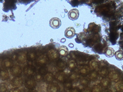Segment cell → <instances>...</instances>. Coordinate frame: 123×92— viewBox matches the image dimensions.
I'll use <instances>...</instances> for the list:
<instances>
[{
    "label": "cell",
    "instance_id": "cell-2",
    "mask_svg": "<svg viewBox=\"0 0 123 92\" xmlns=\"http://www.w3.org/2000/svg\"><path fill=\"white\" fill-rule=\"evenodd\" d=\"M50 25L53 28L57 29L61 25V21L58 18H52L50 21Z\"/></svg>",
    "mask_w": 123,
    "mask_h": 92
},
{
    "label": "cell",
    "instance_id": "cell-1",
    "mask_svg": "<svg viewBox=\"0 0 123 92\" xmlns=\"http://www.w3.org/2000/svg\"><path fill=\"white\" fill-rule=\"evenodd\" d=\"M60 90V86L57 83H52L47 88L48 92H59Z\"/></svg>",
    "mask_w": 123,
    "mask_h": 92
},
{
    "label": "cell",
    "instance_id": "cell-3",
    "mask_svg": "<svg viewBox=\"0 0 123 92\" xmlns=\"http://www.w3.org/2000/svg\"><path fill=\"white\" fill-rule=\"evenodd\" d=\"M69 17L72 20H75L78 18L79 16V11L76 9L71 10L68 14Z\"/></svg>",
    "mask_w": 123,
    "mask_h": 92
},
{
    "label": "cell",
    "instance_id": "cell-12",
    "mask_svg": "<svg viewBox=\"0 0 123 92\" xmlns=\"http://www.w3.org/2000/svg\"><path fill=\"white\" fill-rule=\"evenodd\" d=\"M88 81L86 79H83L80 81V84L81 86H83L86 87V86L88 84Z\"/></svg>",
    "mask_w": 123,
    "mask_h": 92
},
{
    "label": "cell",
    "instance_id": "cell-18",
    "mask_svg": "<svg viewBox=\"0 0 123 92\" xmlns=\"http://www.w3.org/2000/svg\"><path fill=\"white\" fill-rule=\"evenodd\" d=\"M10 92H21V91L18 89H13L11 90Z\"/></svg>",
    "mask_w": 123,
    "mask_h": 92
},
{
    "label": "cell",
    "instance_id": "cell-5",
    "mask_svg": "<svg viewBox=\"0 0 123 92\" xmlns=\"http://www.w3.org/2000/svg\"><path fill=\"white\" fill-rule=\"evenodd\" d=\"M37 84L36 81L33 80L28 81L27 83V87L30 90H33L36 87Z\"/></svg>",
    "mask_w": 123,
    "mask_h": 92
},
{
    "label": "cell",
    "instance_id": "cell-16",
    "mask_svg": "<svg viewBox=\"0 0 123 92\" xmlns=\"http://www.w3.org/2000/svg\"><path fill=\"white\" fill-rule=\"evenodd\" d=\"M80 72L82 74L85 75L87 73V70L85 68L82 69L80 70Z\"/></svg>",
    "mask_w": 123,
    "mask_h": 92
},
{
    "label": "cell",
    "instance_id": "cell-9",
    "mask_svg": "<svg viewBox=\"0 0 123 92\" xmlns=\"http://www.w3.org/2000/svg\"><path fill=\"white\" fill-rule=\"evenodd\" d=\"M49 56L50 58L53 59L57 58L58 56V54L57 51L55 50H51L49 53Z\"/></svg>",
    "mask_w": 123,
    "mask_h": 92
},
{
    "label": "cell",
    "instance_id": "cell-21",
    "mask_svg": "<svg viewBox=\"0 0 123 92\" xmlns=\"http://www.w3.org/2000/svg\"><path fill=\"white\" fill-rule=\"evenodd\" d=\"M67 92V91H65V90H64V91H62V92Z\"/></svg>",
    "mask_w": 123,
    "mask_h": 92
},
{
    "label": "cell",
    "instance_id": "cell-13",
    "mask_svg": "<svg viewBox=\"0 0 123 92\" xmlns=\"http://www.w3.org/2000/svg\"><path fill=\"white\" fill-rule=\"evenodd\" d=\"M113 53L114 52L113 51L112 49H109L107 51V55L109 56H111L113 55Z\"/></svg>",
    "mask_w": 123,
    "mask_h": 92
},
{
    "label": "cell",
    "instance_id": "cell-6",
    "mask_svg": "<svg viewBox=\"0 0 123 92\" xmlns=\"http://www.w3.org/2000/svg\"><path fill=\"white\" fill-rule=\"evenodd\" d=\"M63 87L65 91H69L72 88V83L71 82H66L64 84Z\"/></svg>",
    "mask_w": 123,
    "mask_h": 92
},
{
    "label": "cell",
    "instance_id": "cell-15",
    "mask_svg": "<svg viewBox=\"0 0 123 92\" xmlns=\"http://www.w3.org/2000/svg\"><path fill=\"white\" fill-rule=\"evenodd\" d=\"M81 92H92V91L89 88L86 87L81 89Z\"/></svg>",
    "mask_w": 123,
    "mask_h": 92
},
{
    "label": "cell",
    "instance_id": "cell-19",
    "mask_svg": "<svg viewBox=\"0 0 123 92\" xmlns=\"http://www.w3.org/2000/svg\"><path fill=\"white\" fill-rule=\"evenodd\" d=\"M41 76L40 75H37V80H40L41 79Z\"/></svg>",
    "mask_w": 123,
    "mask_h": 92
},
{
    "label": "cell",
    "instance_id": "cell-10",
    "mask_svg": "<svg viewBox=\"0 0 123 92\" xmlns=\"http://www.w3.org/2000/svg\"><path fill=\"white\" fill-rule=\"evenodd\" d=\"M115 56L116 59L119 61H121L123 59V51H117L115 54Z\"/></svg>",
    "mask_w": 123,
    "mask_h": 92
},
{
    "label": "cell",
    "instance_id": "cell-22",
    "mask_svg": "<svg viewBox=\"0 0 123 92\" xmlns=\"http://www.w3.org/2000/svg\"></svg>",
    "mask_w": 123,
    "mask_h": 92
},
{
    "label": "cell",
    "instance_id": "cell-11",
    "mask_svg": "<svg viewBox=\"0 0 123 92\" xmlns=\"http://www.w3.org/2000/svg\"><path fill=\"white\" fill-rule=\"evenodd\" d=\"M68 49L65 46L62 47L61 49H60V54L62 55H66L68 53Z\"/></svg>",
    "mask_w": 123,
    "mask_h": 92
},
{
    "label": "cell",
    "instance_id": "cell-7",
    "mask_svg": "<svg viewBox=\"0 0 123 92\" xmlns=\"http://www.w3.org/2000/svg\"><path fill=\"white\" fill-rule=\"evenodd\" d=\"M45 80L47 82L51 83L54 80V77L51 73L47 74L45 76Z\"/></svg>",
    "mask_w": 123,
    "mask_h": 92
},
{
    "label": "cell",
    "instance_id": "cell-14",
    "mask_svg": "<svg viewBox=\"0 0 123 92\" xmlns=\"http://www.w3.org/2000/svg\"><path fill=\"white\" fill-rule=\"evenodd\" d=\"M81 90L78 87H75L72 88L69 91V92H81Z\"/></svg>",
    "mask_w": 123,
    "mask_h": 92
},
{
    "label": "cell",
    "instance_id": "cell-8",
    "mask_svg": "<svg viewBox=\"0 0 123 92\" xmlns=\"http://www.w3.org/2000/svg\"><path fill=\"white\" fill-rule=\"evenodd\" d=\"M56 78L58 81L60 82H63L65 81V77L64 74L62 73H59L57 74Z\"/></svg>",
    "mask_w": 123,
    "mask_h": 92
},
{
    "label": "cell",
    "instance_id": "cell-17",
    "mask_svg": "<svg viewBox=\"0 0 123 92\" xmlns=\"http://www.w3.org/2000/svg\"><path fill=\"white\" fill-rule=\"evenodd\" d=\"M77 77V75L76 74H73L70 76V79L72 80L76 79Z\"/></svg>",
    "mask_w": 123,
    "mask_h": 92
},
{
    "label": "cell",
    "instance_id": "cell-20",
    "mask_svg": "<svg viewBox=\"0 0 123 92\" xmlns=\"http://www.w3.org/2000/svg\"><path fill=\"white\" fill-rule=\"evenodd\" d=\"M29 92H38L37 90H31V91H30Z\"/></svg>",
    "mask_w": 123,
    "mask_h": 92
},
{
    "label": "cell",
    "instance_id": "cell-4",
    "mask_svg": "<svg viewBox=\"0 0 123 92\" xmlns=\"http://www.w3.org/2000/svg\"><path fill=\"white\" fill-rule=\"evenodd\" d=\"M75 34V30L72 27H69L65 31V35L67 37L71 38L74 37Z\"/></svg>",
    "mask_w": 123,
    "mask_h": 92
}]
</instances>
